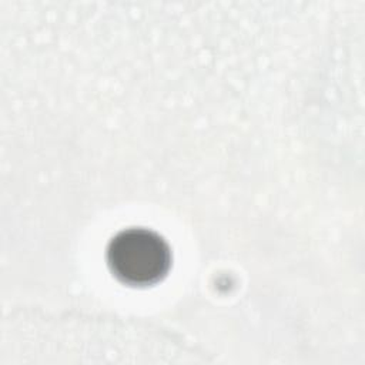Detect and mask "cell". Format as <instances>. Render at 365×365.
<instances>
[{
	"label": "cell",
	"instance_id": "1",
	"mask_svg": "<svg viewBox=\"0 0 365 365\" xmlns=\"http://www.w3.org/2000/svg\"><path fill=\"white\" fill-rule=\"evenodd\" d=\"M106 262L113 277L121 284L145 288L167 277L173 254L168 242L158 232L131 227L118 231L108 241Z\"/></svg>",
	"mask_w": 365,
	"mask_h": 365
}]
</instances>
